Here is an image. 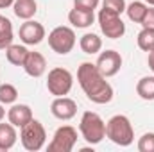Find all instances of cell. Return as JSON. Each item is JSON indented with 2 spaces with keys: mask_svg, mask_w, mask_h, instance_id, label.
<instances>
[{
  "mask_svg": "<svg viewBox=\"0 0 154 152\" xmlns=\"http://www.w3.org/2000/svg\"><path fill=\"white\" fill-rule=\"evenodd\" d=\"M48 47L59 56L70 54L72 48L75 47V32H74V29L65 27V25H59V27L52 29L50 34H48Z\"/></svg>",
  "mask_w": 154,
  "mask_h": 152,
  "instance_id": "cell-6",
  "label": "cell"
},
{
  "mask_svg": "<svg viewBox=\"0 0 154 152\" xmlns=\"http://www.w3.org/2000/svg\"><path fill=\"white\" fill-rule=\"evenodd\" d=\"M99 25L102 34L109 39H118L125 34V23L122 22L120 14L111 9L102 7L99 11Z\"/></svg>",
  "mask_w": 154,
  "mask_h": 152,
  "instance_id": "cell-7",
  "label": "cell"
},
{
  "mask_svg": "<svg viewBox=\"0 0 154 152\" xmlns=\"http://www.w3.org/2000/svg\"><path fill=\"white\" fill-rule=\"evenodd\" d=\"M149 5L145 2H131L127 7H125V13H127V18L134 23H142L143 18H145V13H147Z\"/></svg>",
  "mask_w": 154,
  "mask_h": 152,
  "instance_id": "cell-19",
  "label": "cell"
},
{
  "mask_svg": "<svg viewBox=\"0 0 154 152\" xmlns=\"http://www.w3.org/2000/svg\"><path fill=\"white\" fill-rule=\"evenodd\" d=\"M102 7L111 9V11L118 13V14H122L127 5H125V0H104V2H102Z\"/></svg>",
  "mask_w": 154,
  "mask_h": 152,
  "instance_id": "cell-25",
  "label": "cell"
},
{
  "mask_svg": "<svg viewBox=\"0 0 154 152\" xmlns=\"http://www.w3.org/2000/svg\"><path fill=\"white\" fill-rule=\"evenodd\" d=\"M106 138L118 147H129L134 141V129L125 114H115L106 123Z\"/></svg>",
  "mask_w": 154,
  "mask_h": 152,
  "instance_id": "cell-2",
  "label": "cell"
},
{
  "mask_svg": "<svg viewBox=\"0 0 154 152\" xmlns=\"http://www.w3.org/2000/svg\"><path fill=\"white\" fill-rule=\"evenodd\" d=\"M16 127L9 122V123H2L0 122V152L11 150L16 143Z\"/></svg>",
  "mask_w": 154,
  "mask_h": 152,
  "instance_id": "cell-15",
  "label": "cell"
},
{
  "mask_svg": "<svg viewBox=\"0 0 154 152\" xmlns=\"http://www.w3.org/2000/svg\"><path fill=\"white\" fill-rule=\"evenodd\" d=\"M147 61H149V68L152 70V74H154V50L149 52V59H147Z\"/></svg>",
  "mask_w": 154,
  "mask_h": 152,
  "instance_id": "cell-29",
  "label": "cell"
},
{
  "mask_svg": "<svg viewBox=\"0 0 154 152\" xmlns=\"http://www.w3.org/2000/svg\"><path fill=\"white\" fill-rule=\"evenodd\" d=\"M7 120L14 127H23L32 120V109L27 104H13L11 109L7 111Z\"/></svg>",
  "mask_w": 154,
  "mask_h": 152,
  "instance_id": "cell-13",
  "label": "cell"
},
{
  "mask_svg": "<svg viewBox=\"0 0 154 152\" xmlns=\"http://www.w3.org/2000/svg\"><path fill=\"white\" fill-rule=\"evenodd\" d=\"M136 93L143 100H154V75L142 77L136 84Z\"/></svg>",
  "mask_w": 154,
  "mask_h": 152,
  "instance_id": "cell-20",
  "label": "cell"
},
{
  "mask_svg": "<svg viewBox=\"0 0 154 152\" xmlns=\"http://www.w3.org/2000/svg\"><path fill=\"white\" fill-rule=\"evenodd\" d=\"M99 4H100V0H74L75 7H82V9H88V11L97 9Z\"/></svg>",
  "mask_w": 154,
  "mask_h": 152,
  "instance_id": "cell-26",
  "label": "cell"
},
{
  "mask_svg": "<svg viewBox=\"0 0 154 152\" xmlns=\"http://www.w3.org/2000/svg\"><path fill=\"white\" fill-rule=\"evenodd\" d=\"M138 150L140 152H154V132H145L138 140Z\"/></svg>",
  "mask_w": 154,
  "mask_h": 152,
  "instance_id": "cell-24",
  "label": "cell"
},
{
  "mask_svg": "<svg viewBox=\"0 0 154 152\" xmlns=\"http://www.w3.org/2000/svg\"><path fill=\"white\" fill-rule=\"evenodd\" d=\"M14 4V0H0V9H7Z\"/></svg>",
  "mask_w": 154,
  "mask_h": 152,
  "instance_id": "cell-28",
  "label": "cell"
},
{
  "mask_svg": "<svg viewBox=\"0 0 154 152\" xmlns=\"http://www.w3.org/2000/svg\"><path fill=\"white\" fill-rule=\"evenodd\" d=\"M13 11L20 20H31L38 13V4L36 0H14Z\"/></svg>",
  "mask_w": 154,
  "mask_h": 152,
  "instance_id": "cell-16",
  "label": "cell"
},
{
  "mask_svg": "<svg viewBox=\"0 0 154 152\" xmlns=\"http://www.w3.org/2000/svg\"><path fill=\"white\" fill-rule=\"evenodd\" d=\"M22 68L25 70L27 75L38 79V77H41L47 72V61H45V57L39 52H31L29 50V56H27V59H25Z\"/></svg>",
  "mask_w": 154,
  "mask_h": 152,
  "instance_id": "cell-12",
  "label": "cell"
},
{
  "mask_svg": "<svg viewBox=\"0 0 154 152\" xmlns=\"http://www.w3.org/2000/svg\"><path fill=\"white\" fill-rule=\"evenodd\" d=\"M20 140H22V145H23L25 150L29 152L41 150L45 141H47V132H45L43 123L32 118L29 123L20 127Z\"/></svg>",
  "mask_w": 154,
  "mask_h": 152,
  "instance_id": "cell-4",
  "label": "cell"
},
{
  "mask_svg": "<svg viewBox=\"0 0 154 152\" xmlns=\"http://www.w3.org/2000/svg\"><path fill=\"white\" fill-rule=\"evenodd\" d=\"M145 2H147L149 5H154V0H145Z\"/></svg>",
  "mask_w": 154,
  "mask_h": 152,
  "instance_id": "cell-31",
  "label": "cell"
},
{
  "mask_svg": "<svg viewBox=\"0 0 154 152\" xmlns=\"http://www.w3.org/2000/svg\"><path fill=\"white\" fill-rule=\"evenodd\" d=\"M77 81L84 95L95 104H108L113 99V88L93 63H82L77 70Z\"/></svg>",
  "mask_w": 154,
  "mask_h": 152,
  "instance_id": "cell-1",
  "label": "cell"
},
{
  "mask_svg": "<svg viewBox=\"0 0 154 152\" xmlns=\"http://www.w3.org/2000/svg\"><path fill=\"white\" fill-rule=\"evenodd\" d=\"M79 131L90 145H97L106 138V123L100 118V114L93 113V111H84L82 113Z\"/></svg>",
  "mask_w": 154,
  "mask_h": 152,
  "instance_id": "cell-3",
  "label": "cell"
},
{
  "mask_svg": "<svg viewBox=\"0 0 154 152\" xmlns=\"http://www.w3.org/2000/svg\"><path fill=\"white\" fill-rule=\"evenodd\" d=\"M79 47H81V50L84 54L93 56V54H99L100 52L102 39L99 38L97 34H93V32H86L84 36H81V39H79Z\"/></svg>",
  "mask_w": 154,
  "mask_h": 152,
  "instance_id": "cell-17",
  "label": "cell"
},
{
  "mask_svg": "<svg viewBox=\"0 0 154 152\" xmlns=\"http://www.w3.org/2000/svg\"><path fill=\"white\" fill-rule=\"evenodd\" d=\"M74 86V75L66 70V68H61V66H56L48 72L47 77V90L50 95L54 97H65L70 93Z\"/></svg>",
  "mask_w": 154,
  "mask_h": 152,
  "instance_id": "cell-5",
  "label": "cell"
},
{
  "mask_svg": "<svg viewBox=\"0 0 154 152\" xmlns=\"http://www.w3.org/2000/svg\"><path fill=\"white\" fill-rule=\"evenodd\" d=\"M4 118H5V109H4V104L0 102V122H2Z\"/></svg>",
  "mask_w": 154,
  "mask_h": 152,
  "instance_id": "cell-30",
  "label": "cell"
},
{
  "mask_svg": "<svg viewBox=\"0 0 154 152\" xmlns=\"http://www.w3.org/2000/svg\"><path fill=\"white\" fill-rule=\"evenodd\" d=\"M27 56H29V50H27L23 45H9V47L5 48V57H7V61H9L11 65H14V66H23Z\"/></svg>",
  "mask_w": 154,
  "mask_h": 152,
  "instance_id": "cell-18",
  "label": "cell"
},
{
  "mask_svg": "<svg viewBox=\"0 0 154 152\" xmlns=\"http://www.w3.org/2000/svg\"><path fill=\"white\" fill-rule=\"evenodd\" d=\"M14 39V32H13V23L4 18L0 22V50H5L9 45H13Z\"/></svg>",
  "mask_w": 154,
  "mask_h": 152,
  "instance_id": "cell-21",
  "label": "cell"
},
{
  "mask_svg": "<svg viewBox=\"0 0 154 152\" xmlns=\"http://www.w3.org/2000/svg\"><path fill=\"white\" fill-rule=\"evenodd\" d=\"M77 143V131L72 125H61L48 143V152H70Z\"/></svg>",
  "mask_w": 154,
  "mask_h": 152,
  "instance_id": "cell-8",
  "label": "cell"
},
{
  "mask_svg": "<svg viewBox=\"0 0 154 152\" xmlns=\"http://www.w3.org/2000/svg\"><path fill=\"white\" fill-rule=\"evenodd\" d=\"M68 22L77 29H88L95 22V14H93V11L74 5V9H70V13H68Z\"/></svg>",
  "mask_w": 154,
  "mask_h": 152,
  "instance_id": "cell-14",
  "label": "cell"
},
{
  "mask_svg": "<svg viewBox=\"0 0 154 152\" xmlns=\"http://www.w3.org/2000/svg\"><path fill=\"white\" fill-rule=\"evenodd\" d=\"M142 25H143V27H147V29H154V5H151V7L147 9V13H145V18H143V22H142Z\"/></svg>",
  "mask_w": 154,
  "mask_h": 152,
  "instance_id": "cell-27",
  "label": "cell"
},
{
  "mask_svg": "<svg viewBox=\"0 0 154 152\" xmlns=\"http://www.w3.org/2000/svg\"><path fill=\"white\" fill-rule=\"evenodd\" d=\"M20 39L25 43V45H39L43 39H45V27L34 22V20H25L22 25H20Z\"/></svg>",
  "mask_w": 154,
  "mask_h": 152,
  "instance_id": "cell-10",
  "label": "cell"
},
{
  "mask_svg": "<svg viewBox=\"0 0 154 152\" xmlns=\"http://www.w3.org/2000/svg\"><path fill=\"white\" fill-rule=\"evenodd\" d=\"M18 99V90L9 84V82H4L0 84V102L2 104H14Z\"/></svg>",
  "mask_w": 154,
  "mask_h": 152,
  "instance_id": "cell-23",
  "label": "cell"
},
{
  "mask_svg": "<svg viewBox=\"0 0 154 152\" xmlns=\"http://www.w3.org/2000/svg\"><path fill=\"white\" fill-rule=\"evenodd\" d=\"M50 111L57 120H72L77 114V104L70 97H56L50 104Z\"/></svg>",
  "mask_w": 154,
  "mask_h": 152,
  "instance_id": "cell-11",
  "label": "cell"
},
{
  "mask_svg": "<svg viewBox=\"0 0 154 152\" xmlns=\"http://www.w3.org/2000/svg\"><path fill=\"white\" fill-rule=\"evenodd\" d=\"M136 43H138V47L143 50V52H152L154 50V29H147V27H143L140 32H138V36H136Z\"/></svg>",
  "mask_w": 154,
  "mask_h": 152,
  "instance_id": "cell-22",
  "label": "cell"
},
{
  "mask_svg": "<svg viewBox=\"0 0 154 152\" xmlns=\"http://www.w3.org/2000/svg\"><path fill=\"white\" fill-rule=\"evenodd\" d=\"M97 68L102 75L106 77H113L120 72L122 68V56L116 50H106L99 56L97 59Z\"/></svg>",
  "mask_w": 154,
  "mask_h": 152,
  "instance_id": "cell-9",
  "label": "cell"
},
{
  "mask_svg": "<svg viewBox=\"0 0 154 152\" xmlns=\"http://www.w3.org/2000/svg\"><path fill=\"white\" fill-rule=\"evenodd\" d=\"M2 20H4V16H2V14H0V22H2Z\"/></svg>",
  "mask_w": 154,
  "mask_h": 152,
  "instance_id": "cell-32",
  "label": "cell"
}]
</instances>
